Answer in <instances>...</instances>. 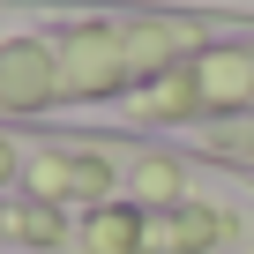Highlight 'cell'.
<instances>
[{
    "label": "cell",
    "instance_id": "1",
    "mask_svg": "<svg viewBox=\"0 0 254 254\" xmlns=\"http://www.w3.org/2000/svg\"><path fill=\"white\" fill-rule=\"evenodd\" d=\"M232 23L172 15V8H120V15H45L0 38V120H97L127 90H142L172 60L202 53Z\"/></svg>",
    "mask_w": 254,
    "mask_h": 254
},
{
    "label": "cell",
    "instance_id": "2",
    "mask_svg": "<svg viewBox=\"0 0 254 254\" xmlns=\"http://www.w3.org/2000/svg\"><path fill=\"white\" fill-rule=\"evenodd\" d=\"M0 254H254V180L217 165L180 194L15 202L0 194Z\"/></svg>",
    "mask_w": 254,
    "mask_h": 254
}]
</instances>
